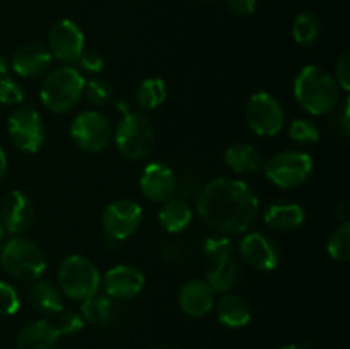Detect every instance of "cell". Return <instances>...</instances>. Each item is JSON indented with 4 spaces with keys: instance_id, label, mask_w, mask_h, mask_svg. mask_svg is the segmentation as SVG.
I'll list each match as a JSON object with an SVG mask.
<instances>
[{
    "instance_id": "1",
    "label": "cell",
    "mask_w": 350,
    "mask_h": 349,
    "mask_svg": "<svg viewBox=\"0 0 350 349\" xmlns=\"http://www.w3.org/2000/svg\"><path fill=\"white\" fill-rule=\"evenodd\" d=\"M260 202L248 183L234 178H215L204 185L197 197V212L217 235H238L258 218Z\"/></svg>"
},
{
    "instance_id": "2",
    "label": "cell",
    "mask_w": 350,
    "mask_h": 349,
    "mask_svg": "<svg viewBox=\"0 0 350 349\" xmlns=\"http://www.w3.org/2000/svg\"><path fill=\"white\" fill-rule=\"evenodd\" d=\"M337 81L320 65H306L294 79V98L310 115L321 116L335 112L340 105Z\"/></svg>"
},
{
    "instance_id": "3",
    "label": "cell",
    "mask_w": 350,
    "mask_h": 349,
    "mask_svg": "<svg viewBox=\"0 0 350 349\" xmlns=\"http://www.w3.org/2000/svg\"><path fill=\"white\" fill-rule=\"evenodd\" d=\"M84 86V75L75 67L64 65L44 75L40 88V99L51 113H67L81 101Z\"/></svg>"
},
{
    "instance_id": "4",
    "label": "cell",
    "mask_w": 350,
    "mask_h": 349,
    "mask_svg": "<svg viewBox=\"0 0 350 349\" xmlns=\"http://www.w3.org/2000/svg\"><path fill=\"white\" fill-rule=\"evenodd\" d=\"M118 153L129 161H142L156 146V129L144 113L126 112L113 132Z\"/></svg>"
},
{
    "instance_id": "5",
    "label": "cell",
    "mask_w": 350,
    "mask_h": 349,
    "mask_svg": "<svg viewBox=\"0 0 350 349\" xmlns=\"http://www.w3.org/2000/svg\"><path fill=\"white\" fill-rule=\"evenodd\" d=\"M0 266L17 281H36L46 269L43 250L24 236H14L0 248Z\"/></svg>"
},
{
    "instance_id": "6",
    "label": "cell",
    "mask_w": 350,
    "mask_h": 349,
    "mask_svg": "<svg viewBox=\"0 0 350 349\" xmlns=\"http://www.w3.org/2000/svg\"><path fill=\"white\" fill-rule=\"evenodd\" d=\"M57 281L62 294L74 301H84L99 291L101 274L88 257L68 255L58 267Z\"/></svg>"
},
{
    "instance_id": "7",
    "label": "cell",
    "mask_w": 350,
    "mask_h": 349,
    "mask_svg": "<svg viewBox=\"0 0 350 349\" xmlns=\"http://www.w3.org/2000/svg\"><path fill=\"white\" fill-rule=\"evenodd\" d=\"M267 180L279 188H297L310 180L313 173V157L304 151H282L263 163Z\"/></svg>"
},
{
    "instance_id": "8",
    "label": "cell",
    "mask_w": 350,
    "mask_h": 349,
    "mask_svg": "<svg viewBox=\"0 0 350 349\" xmlns=\"http://www.w3.org/2000/svg\"><path fill=\"white\" fill-rule=\"evenodd\" d=\"M70 137L81 151L88 154H98L111 142V123L105 113L98 109H85L72 120Z\"/></svg>"
},
{
    "instance_id": "9",
    "label": "cell",
    "mask_w": 350,
    "mask_h": 349,
    "mask_svg": "<svg viewBox=\"0 0 350 349\" xmlns=\"http://www.w3.org/2000/svg\"><path fill=\"white\" fill-rule=\"evenodd\" d=\"M7 132L12 146L23 153L34 154L43 147L44 125L34 106H17L7 120Z\"/></svg>"
},
{
    "instance_id": "10",
    "label": "cell",
    "mask_w": 350,
    "mask_h": 349,
    "mask_svg": "<svg viewBox=\"0 0 350 349\" xmlns=\"http://www.w3.org/2000/svg\"><path fill=\"white\" fill-rule=\"evenodd\" d=\"M245 118L250 130L260 137H273L282 130L286 115L275 96L258 91L250 96L245 108Z\"/></svg>"
},
{
    "instance_id": "11",
    "label": "cell",
    "mask_w": 350,
    "mask_h": 349,
    "mask_svg": "<svg viewBox=\"0 0 350 349\" xmlns=\"http://www.w3.org/2000/svg\"><path fill=\"white\" fill-rule=\"evenodd\" d=\"M142 218V207L135 201L118 198V201H113L105 209L101 224L108 238L115 240V242H122V240L130 238L140 228Z\"/></svg>"
},
{
    "instance_id": "12",
    "label": "cell",
    "mask_w": 350,
    "mask_h": 349,
    "mask_svg": "<svg viewBox=\"0 0 350 349\" xmlns=\"http://www.w3.org/2000/svg\"><path fill=\"white\" fill-rule=\"evenodd\" d=\"M48 44L51 57L72 67L85 50V36L74 21L60 19L48 31Z\"/></svg>"
},
{
    "instance_id": "13",
    "label": "cell",
    "mask_w": 350,
    "mask_h": 349,
    "mask_svg": "<svg viewBox=\"0 0 350 349\" xmlns=\"http://www.w3.org/2000/svg\"><path fill=\"white\" fill-rule=\"evenodd\" d=\"M239 255L243 262L248 263L260 272H270L277 269L280 262V250L270 236L260 231L248 233L239 242Z\"/></svg>"
},
{
    "instance_id": "14",
    "label": "cell",
    "mask_w": 350,
    "mask_h": 349,
    "mask_svg": "<svg viewBox=\"0 0 350 349\" xmlns=\"http://www.w3.org/2000/svg\"><path fill=\"white\" fill-rule=\"evenodd\" d=\"M101 284L105 287V294H108L109 298L115 301H126L142 293L146 287V276L137 267L120 263L105 274Z\"/></svg>"
},
{
    "instance_id": "15",
    "label": "cell",
    "mask_w": 350,
    "mask_h": 349,
    "mask_svg": "<svg viewBox=\"0 0 350 349\" xmlns=\"http://www.w3.org/2000/svg\"><path fill=\"white\" fill-rule=\"evenodd\" d=\"M34 205L31 198L24 192L12 190L3 198L2 209H0V219L7 233L14 236H23L29 231L34 224Z\"/></svg>"
},
{
    "instance_id": "16",
    "label": "cell",
    "mask_w": 350,
    "mask_h": 349,
    "mask_svg": "<svg viewBox=\"0 0 350 349\" xmlns=\"http://www.w3.org/2000/svg\"><path fill=\"white\" fill-rule=\"evenodd\" d=\"M176 174L164 163H149L140 174V190L150 202H166L176 192Z\"/></svg>"
},
{
    "instance_id": "17",
    "label": "cell",
    "mask_w": 350,
    "mask_h": 349,
    "mask_svg": "<svg viewBox=\"0 0 350 349\" xmlns=\"http://www.w3.org/2000/svg\"><path fill=\"white\" fill-rule=\"evenodd\" d=\"M50 50L40 43H26L17 48L10 60V67L19 77L38 79L44 77L51 67Z\"/></svg>"
},
{
    "instance_id": "18",
    "label": "cell",
    "mask_w": 350,
    "mask_h": 349,
    "mask_svg": "<svg viewBox=\"0 0 350 349\" xmlns=\"http://www.w3.org/2000/svg\"><path fill=\"white\" fill-rule=\"evenodd\" d=\"M181 311L188 317L202 318L212 311L215 305V293L205 279H190L181 286L178 294Z\"/></svg>"
},
{
    "instance_id": "19",
    "label": "cell",
    "mask_w": 350,
    "mask_h": 349,
    "mask_svg": "<svg viewBox=\"0 0 350 349\" xmlns=\"http://www.w3.org/2000/svg\"><path fill=\"white\" fill-rule=\"evenodd\" d=\"M60 337L55 324L48 318H38L24 325L17 335V349H57Z\"/></svg>"
},
{
    "instance_id": "20",
    "label": "cell",
    "mask_w": 350,
    "mask_h": 349,
    "mask_svg": "<svg viewBox=\"0 0 350 349\" xmlns=\"http://www.w3.org/2000/svg\"><path fill=\"white\" fill-rule=\"evenodd\" d=\"M306 212L296 202H275L263 214L267 226L277 231H296L304 224Z\"/></svg>"
},
{
    "instance_id": "21",
    "label": "cell",
    "mask_w": 350,
    "mask_h": 349,
    "mask_svg": "<svg viewBox=\"0 0 350 349\" xmlns=\"http://www.w3.org/2000/svg\"><path fill=\"white\" fill-rule=\"evenodd\" d=\"M29 300L44 318H55L60 311H64V294H62L60 287L51 281H34L29 289Z\"/></svg>"
},
{
    "instance_id": "22",
    "label": "cell",
    "mask_w": 350,
    "mask_h": 349,
    "mask_svg": "<svg viewBox=\"0 0 350 349\" xmlns=\"http://www.w3.org/2000/svg\"><path fill=\"white\" fill-rule=\"evenodd\" d=\"M217 320L228 328H241L252 320V307L238 294H222L215 303Z\"/></svg>"
},
{
    "instance_id": "23",
    "label": "cell",
    "mask_w": 350,
    "mask_h": 349,
    "mask_svg": "<svg viewBox=\"0 0 350 349\" xmlns=\"http://www.w3.org/2000/svg\"><path fill=\"white\" fill-rule=\"evenodd\" d=\"M118 305L108 294L96 293L81 305V315L84 322H89L96 327H111L118 320Z\"/></svg>"
},
{
    "instance_id": "24",
    "label": "cell",
    "mask_w": 350,
    "mask_h": 349,
    "mask_svg": "<svg viewBox=\"0 0 350 349\" xmlns=\"http://www.w3.org/2000/svg\"><path fill=\"white\" fill-rule=\"evenodd\" d=\"M224 163L232 173L248 174L263 168V157L252 144H232L226 149Z\"/></svg>"
},
{
    "instance_id": "25",
    "label": "cell",
    "mask_w": 350,
    "mask_h": 349,
    "mask_svg": "<svg viewBox=\"0 0 350 349\" xmlns=\"http://www.w3.org/2000/svg\"><path fill=\"white\" fill-rule=\"evenodd\" d=\"M191 216L193 214H191V207L188 205V202L181 201V198H170V201L163 202L157 219L167 233H181L190 226Z\"/></svg>"
},
{
    "instance_id": "26",
    "label": "cell",
    "mask_w": 350,
    "mask_h": 349,
    "mask_svg": "<svg viewBox=\"0 0 350 349\" xmlns=\"http://www.w3.org/2000/svg\"><path fill=\"white\" fill-rule=\"evenodd\" d=\"M239 279L238 263L232 259L221 260V262L208 263L205 272V283L212 287L214 293L226 294L236 286Z\"/></svg>"
},
{
    "instance_id": "27",
    "label": "cell",
    "mask_w": 350,
    "mask_h": 349,
    "mask_svg": "<svg viewBox=\"0 0 350 349\" xmlns=\"http://www.w3.org/2000/svg\"><path fill=\"white\" fill-rule=\"evenodd\" d=\"M167 98V86L161 77H147L135 91V103L142 112H154Z\"/></svg>"
},
{
    "instance_id": "28",
    "label": "cell",
    "mask_w": 350,
    "mask_h": 349,
    "mask_svg": "<svg viewBox=\"0 0 350 349\" xmlns=\"http://www.w3.org/2000/svg\"><path fill=\"white\" fill-rule=\"evenodd\" d=\"M321 21L313 12H301L293 23V38L299 47L310 48L320 40Z\"/></svg>"
},
{
    "instance_id": "29",
    "label": "cell",
    "mask_w": 350,
    "mask_h": 349,
    "mask_svg": "<svg viewBox=\"0 0 350 349\" xmlns=\"http://www.w3.org/2000/svg\"><path fill=\"white\" fill-rule=\"evenodd\" d=\"M328 255L337 262H349L350 259V222L344 221L334 229L327 243Z\"/></svg>"
},
{
    "instance_id": "30",
    "label": "cell",
    "mask_w": 350,
    "mask_h": 349,
    "mask_svg": "<svg viewBox=\"0 0 350 349\" xmlns=\"http://www.w3.org/2000/svg\"><path fill=\"white\" fill-rule=\"evenodd\" d=\"M84 96L88 101L96 108H103V106L109 105L115 96V88L109 81L103 77H94L91 81H85L84 86Z\"/></svg>"
},
{
    "instance_id": "31",
    "label": "cell",
    "mask_w": 350,
    "mask_h": 349,
    "mask_svg": "<svg viewBox=\"0 0 350 349\" xmlns=\"http://www.w3.org/2000/svg\"><path fill=\"white\" fill-rule=\"evenodd\" d=\"M289 139L297 146H313L320 140V129L310 118H296L289 125Z\"/></svg>"
},
{
    "instance_id": "32",
    "label": "cell",
    "mask_w": 350,
    "mask_h": 349,
    "mask_svg": "<svg viewBox=\"0 0 350 349\" xmlns=\"http://www.w3.org/2000/svg\"><path fill=\"white\" fill-rule=\"evenodd\" d=\"M234 255V245L231 240L224 235L211 236L204 243V257L207 263L221 262V260L232 259Z\"/></svg>"
},
{
    "instance_id": "33",
    "label": "cell",
    "mask_w": 350,
    "mask_h": 349,
    "mask_svg": "<svg viewBox=\"0 0 350 349\" xmlns=\"http://www.w3.org/2000/svg\"><path fill=\"white\" fill-rule=\"evenodd\" d=\"M24 101V89L16 79L3 75L0 77V105L19 106Z\"/></svg>"
},
{
    "instance_id": "34",
    "label": "cell",
    "mask_w": 350,
    "mask_h": 349,
    "mask_svg": "<svg viewBox=\"0 0 350 349\" xmlns=\"http://www.w3.org/2000/svg\"><path fill=\"white\" fill-rule=\"evenodd\" d=\"M55 318H57V324H55V327H57L58 334L60 335L79 334V332H81L85 325L82 315L77 313V311H74V310L60 311V313H58Z\"/></svg>"
},
{
    "instance_id": "35",
    "label": "cell",
    "mask_w": 350,
    "mask_h": 349,
    "mask_svg": "<svg viewBox=\"0 0 350 349\" xmlns=\"http://www.w3.org/2000/svg\"><path fill=\"white\" fill-rule=\"evenodd\" d=\"M21 308V296L12 284L0 281V315H16Z\"/></svg>"
},
{
    "instance_id": "36",
    "label": "cell",
    "mask_w": 350,
    "mask_h": 349,
    "mask_svg": "<svg viewBox=\"0 0 350 349\" xmlns=\"http://www.w3.org/2000/svg\"><path fill=\"white\" fill-rule=\"evenodd\" d=\"M335 81H337L338 88L344 92H347L350 89V53L344 51L340 57L337 58V64H335Z\"/></svg>"
},
{
    "instance_id": "37",
    "label": "cell",
    "mask_w": 350,
    "mask_h": 349,
    "mask_svg": "<svg viewBox=\"0 0 350 349\" xmlns=\"http://www.w3.org/2000/svg\"><path fill=\"white\" fill-rule=\"evenodd\" d=\"M77 64L81 65L82 70L89 72V74H99V72H103V68H105V58H103L98 51L84 50Z\"/></svg>"
},
{
    "instance_id": "38",
    "label": "cell",
    "mask_w": 350,
    "mask_h": 349,
    "mask_svg": "<svg viewBox=\"0 0 350 349\" xmlns=\"http://www.w3.org/2000/svg\"><path fill=\"white\" fill-rule=\"evenodd\" d=\"M229 10L236 16H252L256 9V0H226Z\"/></svg>"
},
{
    "instance_id": "39",
    "label": "cell",
    "mask_w": 350,
    "mask_h": 349,
    "mask_svg": "<svg viewBox=\"0 0 350 349\" xmlns=\"http://www.w3.org/2000/svg\"><path fill=\"white\" fill-rule=\"evenodd\" d=\"M338 127H340V132L344 137H349L350 132V118H349V98L345 99L344 105H342V112L338 115Z\"/></svg>"
},
{
    "instance_id": "40",
    "label": "cell",
    "mask_w": 350,
    "mask_h": 349,
    "mask_svg": "<svg viewBox=\"0 0 350 349\" xmlns=\"http://www.w3.org/2000/svg\"><path fill=\"white\" fill-rule=\"evenodd\" d=\"M5 171H7V156H5V151L0 147V178L5 174Z\"/></svg>"
},
{
    "instance_id": "41",
    "label": "cell",
    "mask_w": 350,
    "mask_h": 349,
    "mask_svg": "<svg viewBox=\"0 0 350 349\" xmlns=\"http://www.w3.org/2000/svg\"><path fill=\"white\" fill-rule=\"evenodd\" d=\"M7 72H9V60L0 53V77L7 75Z\"/></svg>"
},
{
    "instance_id": "42",
    "label": "cell",
    "mask_w": 350,
    "mask_h": 349,
    "mask_svg": "<svg viewBox=\"0 0 350 349\" xmlns=\"http://www.w3.org/2000/svg\"><path fill=\"white\" fill-rule=\"evenodd\" d=\"M279 349H310V348L304 344H287V346H282V348H279Z\"/></svg>"
},
{
    "instance_id": "43",
    "label": "cell",
    "mask_w": 350,
    "mask_h": 349,
    "mask_svg": "<svg viewBox=\"0 0 350 349\" xmlns=\"http://www.w3.org/2000/svg\"><path fill=\"white\" fill-rule=\"evenodd\" d=\"M147 349H174V348H171V346H164V344H157V346H150V348H147Z\"/></svg>"
},
{
    "instance_id": "44",
    "label": "cell",
    "mask_w": 350,
    "mask_h": 349,
    "mask_svg": "<svg viewBox=\"0 0 350 349\" xmlns=\"http://www.w3.org/2000/svg\"><path fill=\"white\" fill-rule=\"evenodd\" d=\"M3 235H5V229H3L2 222H0V243L3 242Z\"/></svg>"
},
{
    "instance_id": "45",
    "label": "cell",
    "mask_w": 350,
    "mask_h": 349,
    "mask_svg": "<svg viewBox=\"0 0 350 349\" xmlns=\"http://www.w3.org/2000/svg\"><path fill=\"white\" fill-rule=\"evenodd\" d=\"M198 2H211V0H198Z\"/></svg>"
}]
</instances>
